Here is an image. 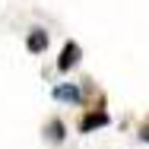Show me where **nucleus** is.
I'll return each mask as SVG.
<instances>
[{
  "mask_svg": "<svg viewBox=\"0 0 149 149\" xmlns=\"http://www.w3.org/2000/svg\"><path fill=\"white\" fill-rule=\"evenodd\" d=\"M108 120H111V118H108L105 102H98L95 108H89V111L79 118V124H76V127H79V133H92V130H98V127H108Z\"/></svg>",
  "mask_w": 149,
  "mask_h": 149,
  "instance_id": "obj_1",
  "label": "nucleus"
},
{
  "mask_svg": "<svg viewBox=\"0 0 149 149\" xmlns=\"http://www.w3.org/2000/svg\"><path fill=\"white\" fill-rule=\"evenodd\" d=\"M79 57H83V48H79L76 41H67L63 51H60V57H57V70L60 73H70V70L79 63Z\"/></svg>",
  "mask_w": 149,
  "mask_h": 149,
  "instance_id": "obj_2",
  "label": "nucleus"
},
{
  "mask_svg": "<svg viewBox=\"0 0 149 149\" xmlns=\"http://www.w3.org/2000/svg\"><path fill=\"white\" fill-rule=\"evenodd\" d=\"M48 41H51V32H48V29H32L29 35H26V48H29L32 54L48 51Z\"/></svg>",
  "mask_w": 149,
  "mask_h": 149,
  "instance_id": "obj_3",
  "label": "nucleus"
},
{
  "mask_svg": "<svg viewBox=\"0 0 149 149\" xmlns=\"http://www.w3.org/2000/svg\"><path fill=\"white\" fill-rule=\"evenodd\" d=\"M51 95L57 98V102H70V105H76L83 95H79V86H70V83H63V86H54Z\"/></svg>",
  "mask_w": 149,
  "mask_h": 149,
  "instance_id": "obj_4",
  "label": "nucleus"
},
{
  "mask_svg": "<svg viewBox=\"0 0 149 149\" xmlns=\"http://www.w3.org/2000/svg\"><path fill=\"white\" fill-rule=\"evenodd\" d=\"M45 133H48V140L57 146V143H63V136H67V127H63V120H60V118H51V120H48V127H45Z\"/></svg>",
  "mask_w": 149,
  "mask_h": 149,
  "instance_id": "obj_5",
  "label": "nucleus"
},
{
  "mask_svg": "<svg viewBox=\"0 0 149 149\" xmlns=\"http://www.w3.org/2000/svg\"><path fill=\"white\" fill-rule=\"evenodd\" d=\"M140 140H143V143H149V118L140 124Z\"/></svg>",
  "mask_w": 149,
  "mask_h": 149,
  "instance_id": "obj_6",
  "label": "nucleus"
}]
</instances>
